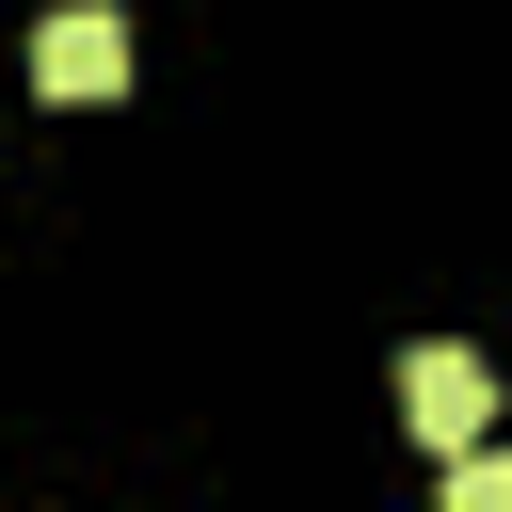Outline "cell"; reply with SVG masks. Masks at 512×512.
Masks as SVG:
<instances>
[{
	"label": "cell",
	"instance_id": "cell-1",
	"mask_svg": "<svg viewBox=\"0 0 512 512\" xmlns=\"http://www.w3.org/2000/svg\"><path fill=\"white\" fill-rule=\"evenodd\" d=\"M400 416H416V448H448V464H464V448H480V416H496V368H480L464 336H416V352H400Z\"/></svg>",
	"mask_w": 512,
	"mask_h": 512
},
{
	"label": "cell",
	"instance_id": "cell-2",
	"mask_svg": "<svg viewBox=\"0 0 512 512\" xmlns=\"http://www.w3.org/2000/svg\"><path fill=\"white\" fill-rule=\"evenodd\" d=\"M32 80H48V96H112V80H128V16H112V0H64V16L32 32Z\"/></svg>",
	"mask_w": 512,
	"mask_h": 512
},
{
	"label": "cell",
	"instance_id": "cell-3",
	"mask_svg": "<svg viewBox=\"0 0 512 512\" xmlns=\"http://www.w3.org/2000/svg\"><path fill=\"white\" fill-rule=\"evenodd\" d=\"M448 512H512V448H464L448 464Z\"/></svg>",
	"mask_w": 512,
	"mask_h": 512
}]
</instances>
